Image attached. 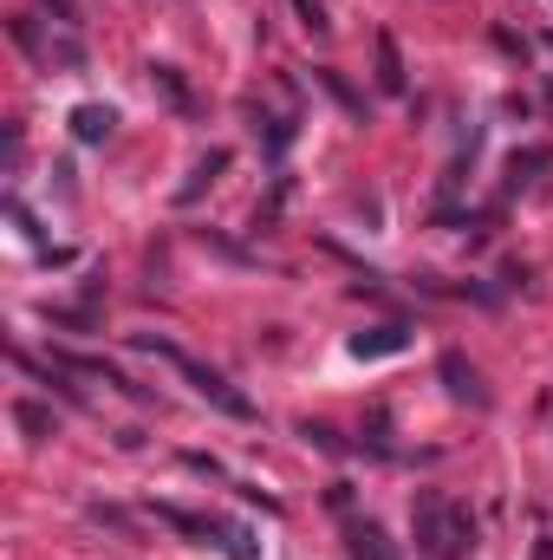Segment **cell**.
<instances>
[{"instance_id":"cell-1","label":"cell","mask_w":553,"mask_h":560,"mask_svg":"<svg viewBox=\"0 0 553 560\" xmlns=\"http://www.w3.org/2000/svg\"><path fill=\"white\" fill-rule=\"evenodd\" d=\"M416 522V548L430 560H469L475 555V522H469V509L462 502H449V495H436V489H423L411 509Z\"/></svg>"},{"instance_id":"cell-2","label":"cell","mask_w":553,"mask_h":560,"mask_svg":"<svg viewBox=\"0 0 553 560\" xmlns=\"http://www.w3.org/2000/svg\"><path fill=\"white\" fill-rule=\"evenodd\" d=\"M131 346H138V352H150V359H163L169 372H183V378L196 385V398H202V405H215L222 418H242V423L255 418V405H248V398H242V392H235V385H228V378L215 372V365H202V359H189L183 346H169V339H156V332H138Z\"/></svg>"},{"instance_id":"cell-3","label":"cell","mask_w":553,"mask_h":560,"mask_svg":"<svg viewBox=\"0 0 553 560\" xmlns=\"http://www.w3.org/2000/svg\"><path fill=\"white\" fill-rule=\"evenodd\" d=\"M436 372H443V392H449L456 405H475V411L489 405V385H482V372H475V365H469V359H462L456 346H449V352L436 359Z\"/></svg>"},{"instance_id":"cell-4","label":"cell","mask_w":553,"mask_h":560,"mask_svg":"<svg viewBox=\"0 0 553 560\" xmlns=\"http://www.w3.org/2000/svg\"><path fill=\"white\" fill-rule=\"evenodd\" d=\"M411 346V326H365V332H352V359H398Z\"/></svg>"},{"instance_id":"cell-5","label":"cell","mask_w":553,"mask_h":560,"mask_svg":"<svg viewBox=\"0 0 553 560\" xmlns=\"http://www.w3.org/2000/svg\"><path fill=\"white\" fill-rule=\"evenodd\" d=\"M372 52H378V92H385V98H404V85H411V79H404V52H398V39H391V33H378V39H372Z\"/></svg>"},{"instance_id":"cell-6","label":"cell","mask_w":553,"mask_h":560,"mask_svg":"<svg viewBox=\"0 0 553 560\" xmlns=\"http://www.w3.org/2000/svg\"><path fill=\"white\" fill-rule=\"evenodd\" d=\"M111 131H118L111 105H72V138L79 143H111Z\"/></svg>"},{"instance_id":"cell-7","label":"cell","mask_w":553,"mask_h":560,"mask_svg":"<svg viewBox=\"0 0 553 560\" xmlns=\"http://www.w3.org/2000/svg\"><path fill=\"white\" fill-rule=\"evenodd\" d=\"M313 85H319V92H326V98H332L345 118H358V125H365V92H352V85H345V72H332V66H313Z\"/></svg>"},{"instance_id":"cell-8","label":"cell","mask_w":553,"mask_h":560,"mask_svg":"<svg viewBox=\"0 0 553 560\" xmlns=\"http://www.w3.org/2000/svg\"><path fill=\"white\" fill-rule=\"evenodd\" d=\"M222 170H228V150H209V156H202V163L189 170V183L176 189V202H183V209H189V202H202V189H209V183H215Z\"/></svg>"},{"instance_id":"cell-9","label":"cell","mask_w":553,"mask_h":560,"mask_svg":"<svg viewBox=\"0 0 553 560\" xmlns=\"http://www.w3.org/2000/svg\"><path fill=\"white\" fill-rule=\"evenodd\" d=\"M156 522H163V528H176V535H189V541H215V522H209V515H189V509L156 502Z\"/></svg>"},{"instance_id":"cell-10","label":"cell","mask_w":553,"mask_h":560,"mask_svg":"<svg viewBox=\"0 0 553 560\" xmlns=\"http://www.w3.org/2000/svg\"><path fill=\"white\" fill-rule=\"evenodd\" d=\"M13 423H20V430H26L33 443H46V436H59V418H52V411H46L39 398H20V405H13Z\"/></svg>"},{"instance_id":"cell-11","label":"cell","mask_w":553,"mask_h":560,"mask_svg":"<svg viewBox=\"0 0 553 560\" xmlns=\"http://www.w3.org/2000/svg\"><path fill=\"white\" fill-rule=\"evenodd\" d=\"M345 535H352V560H398V555H391V541H385V528H378V522H352Z\"/></svg>"},{"instance_id":"cell-12","label":"cell","mask_w":553,"mask_h":560,"mask_svg":"<svg viewBox=\"0 0 553 560\" xmlns=\"http://www.w3.org/2000/svg\"><path fill=\"white\" fill-rule=\"evenodd\" d=\"M553 150H515L508 156V196H521V189H534V170H548Z\"/></svg>"},{"instance_id":"cell-13","label":"cell","mask_w":553,"mask_h":560,"mask_svg":"<svg viewBox=\"0 0 553 560\" xmlns=\"http://www.w3.org/2000/svg\"><path fill=\"white\" fill-rule=\"evenodd\" d=\"M215 548L228 560H261V548H255V535L242 528V522H215Z\"/></svg>"},{"instance_id":"cell-14","label":"cell","mask_w":553,"mask_h":560,"mask_svg":"<svg viewBox=\"0 0 553 560\" xmlns=\"http://www.w3.org/2000/svg\"><path fill=\"white\" fill-rule=\"evenodd\" d=\"M150 85H156V92H163L176 112H196V98H189V85L176 79V66H150Z\"/></svg>"},{"instance_id":"cell-15","label":"cell","mask_w":553,"mask_h":560,"mask_svg":"<svg viewBox=\"0 0 553 560\" xmlns=\"http://www.w3.org/2000/svg\"><path fill=\"white\" fill-rule=\"evenodd\" d=\"M261 125H268V156H286V150H293V131H299V118H286V112H274V118H261Z\"/></svg>"},{"instance_id":"cell-16","label":"cell","mask_w":553,"mask_h":560,"mask_svg":"<svg viewBox=\"0 0 553 560\" xmlns=\"http://www.w3.org/2000/svg\"><path fill=\"white\" fill-rule=\"evenodd\" d=\"M293 13H299V26H306V33H332V20H326V7H319V0H293Z\"/></svg>"},{"instance_id":"cell-17","label":"cell","mask_w":553,"mask_h":560,"mask_svg":"<svg viewBox=\"0 0 553 560\" xmlns=\"http://www.w3.org/2000/svg\"><path fill=\"white\" fill-rule=\"evenodd\" d=\"M0 156H7V176L20 170V125H7V138H0Z\"/></svg>"},{"instance_id":"cell-18","label":"cell","mask_w":553,"mask_h":560,"mask_svg":"<svg viewBox=\"0 0 553 560\" xmlns=\"http://www.w3.org/2000/svg\"><path fill=\"white\" fill-rule=\"evenodd\" d=\"M299 436H313V443H319V450H332V456H339V450H345V443H339V436H332V430H326V423H306V430H299Z\"/></svg>"}]
</instances>
